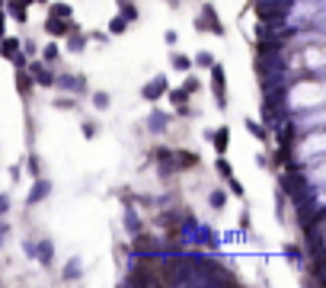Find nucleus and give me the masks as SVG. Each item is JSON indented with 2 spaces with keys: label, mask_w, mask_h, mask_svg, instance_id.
Here are the masks:
<instances>
[{
  "label": "nucleus",
  "mask_w": 326,
  "mask_h": 288,
  "mask_svg": "<svg viewBox=\"0 0 326 288\" xmlns=\"http://www.w3.org/2000/svg\"><path fill=\"white\" fill-rule=\"evenodd\" d=\"M154 243H151V237H137V250H151Z\"/></svg>",
  "instance_id": "8"
},
{
  "label": "nucleus",
  "mask_w": 326,
  "mask_h": 288,
  "mask_svg": "<svg viewBox=\"0 0 326 288\" xmlns=\"http://www.w3.org/2000/svg\"><path fill=\"white\" fill-rule=\"evenodd\" d=\"M16 52V42L13 38H7V42H3V54H13Z\"/></svg>",
  "instance_id": "10"
},
{
  "label": "nucleus",
  "mask_w": 326,
  "mask_h": 288,
  "mask_svg": "<svg viewBox=\"0 0 326 288\" xmlns=\"http://www.w3.org/2000/svg\"><path fill=\"white\" fill-rule=\"evenodd\" d=\"M218 173H221V176H230V167H227V160H218Z\"/></svg>",
  "instance_id": "9"
},
{
  "label": "nucleus",
  "mask_w": 326,
  "mask_h": 288,
  "mask_svg": "<svg viewBox=\"0 0 326 288\" xmlns=\"http://www.w3.org/2000/svg\"><path fill=\"white\" fill-rule=\"evenodd\" d=\"M160 93H163V77H157V80H154V87H151V90H144V96H160Z\"/></svg>",
  "instance_id": "3"
},
{
  "label": "nucleus",
  "mask_w": 326,
  "mask_h": 288,
  "mask_svg": "<svg viewBox=\"0 0 326 288\" xmlns=\"http://www.w3.org/2000/svg\"><path fill=\"white\" fill-rule=\"evenodd\" d=\"M109 29H112L115 36H119V32H125V19H121V16H115V19H112V26H109Z\"/></svg>",
  "instance_id": "6"
},
{
  "label": "nucleus",
  "mask_w": 326,
  "mask_h": 288,
  "mask_svg": "<svg viewBox=\"0 0 326 288\" xmlns=\"http://www.w3.org/2000/svg\"><path fill=\"white\" fill-rule=\"evenodd\" d=\"M198 90V80L195 77H189V80H186V93H195Z\"/></svg>",
  "instance_id": "11"
},
{
  "label": "nucleus",
  "mask_w": 326,
  "mask_h": 288,
  "mask_svg": "<svg viewBox=\"0 0 326 288\" xmlns=\"http://www.w3.org/2000/svg\"><path fill=\"white\" fill-rule=\"evenodd\" d=\"M10 16H13V19H19V23H23V19H26V10L19 7V3H13V7H10Z\"/></svg>",
  "instance_id": "4"
},
{
  "label": "nucleus",
  "mask_w": 326,
  "mask_h": 288,
  "mask_svg": "<svg viewBox=\"0 0 326 288\" xmlns=\"http://www.w3.org/2000/svg\"><path fill=\"white\" fill-rule=\"evenodd\" d=\"M211 77H214V96L224 103V71H221V68H211Z\"/></svg>",
  "instance_id": "1"
},
{
  "label": "nucleus",
  "mask_w": 326,
  "mask_h": 288,
  "mask_svg": "<svg viewBox=\"0 0 326 288\" xmlns=\"http://www.w3.org/2000/svg\"><path fill=\"white\" fill-rule=\"evenodd\" d=\"M16 87H19V90H23V93H29V90H32L29 77H16Z\"/></svg>",
  "instance_id": "7"
},
{
  "label": "nucleus",
  "mask_w": 326,
  "mask_h": 288,
  "mask_svg": "<svg viewBox=\"0 0 326 288\" xmlns=\"http://www.w3.org/2000/svg\"><path fill=\"white\" fill-rule=\"evenodd\" d=\"M227 141H230V131H227V128H221V131H218V135H214V147H218V151H221V154L227 151Z\"/></svg>",
  "instance_id": "2"
},
{
  "label": "nucleus",
  "mask_w": 326,
  "mask_h": 288,
  "mask_svg": "<svg viewBox=\"0 0 326 288\" xmlns=\"http://www.w3.org/2000/svg\"><path fill=\"white\" fill-rule=\"evenodd\" d=\"M0 38H3V16H0Z\"/></svg>",
  "instance_id": "13"
},
{
  "label": "nucleus",
  "mask_w": 326,
  "mask_h": 288,
  "mask_svg": "<svg viewBox=\"0 0 326 288\" xmlns=\"http://www.w3.org/2000/svg\"><path fill=\"white\" fill-rule=\"evenodd\" d=\"M121 10H125V16H128V19H135V7H131V3H121Z\"/></svg>",
  "instance_id": "12"
},
{
  "label": "nucleus",
  "mask_w": 326,
  "mask_h": 288,
  "mask_svg": "<svg viewBox=\"0 0 326 288\" xmlns=\"http://www.w3.org/2000/svg\"><path fill=\"white\" fill-rule=\"evenodd\" d=\"M51 13H54V16H70V7H68V3H54Z\"/></svg>",
  "instance_id": "5"
}]
</instances>
